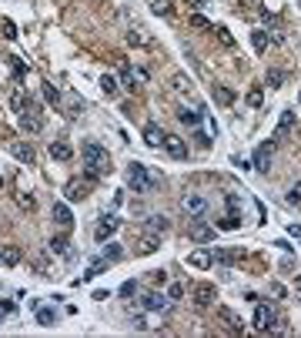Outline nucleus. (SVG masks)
Segmentation results:
<instances>
[{
  "label": "nucleus",
  "instance_id": "nucleus-44",
  "mask_svg": "<svg viewBox=\"0 0 301 338\" xmlns=\"http://www.w3.org/2000/svg\"><path fill=\"white\" fill-rule=\"evenodd\" d=\"M191 24H194V27H201V30H204V27H211V24L204 20V17H191Z\"/></svg>",
  "mask_w": 301,
  "mask_h": 338
},
{
  "label": "nucleus",
  "instance_id": "nucleus-17",
  "mask_svg": "<svg viewBox=\"0 0 301 338\" xmlns=\"http://www.w3.org/2000/svg\"><path fill=\"white\" fill-rule=\"evenodd\" d=\"M17 124H20V128L24 131H31V134H37L40 128H44V124H40V117H34L31 111H24V114H17Z\"/></svg>",
  "mask_w": 301,
  "mask_h": 338
},
{
  "label": "nucleus",
  "instance_id": "nucleus-46",
  "mask_svg": "<svg viewBox=\"0 0 301 338\" xmlns=\"http://www.w3.org/2000/svg\"><path fill=\"white\" fill-rule=\"evenodd\" d=\"M4 315H7V312H4V308H0V322H4Z\"/></svg>",
  "mask_w": 301,
  "mask_h": 338
},
{
  "label": "nucleus",
  "instance_id": "nucleus-35",
  "mask_svg": "<svg viewBox=\"0 0 301 338\" xmlns=\"http://www.w3.org/2000/svg\"><path fill=\"white\" fill-rule=\"evenodd\" d=\"M101 87L107 90V94H117V81H114L111 74H104V77H101Z\"/></svg>",
  "mask_w": 301,
  "mask_h": 338
},
{
  "label": "nucleus",
  "instance_id": "nucleus-9",
  "mask_svg": "<svg viewBox=\"0 0 301 338\" xmlns=\"http://www.w3.org/2000/svg\"><path fill=\"white\" fill-rule=\"evenodd\" d=\"M191 238H194V241H214V228L211 225H204V221H201V218H194V221H191Z\"/></svg>",
  "mask_w": 301,
  "mask_h": 338
},
{
  "label": "nucleus",
  "instance_id": "nucleus-10",
  "mask_svg": "<svg viewBox=\"0 0 301 338\" xmlns=\"http://www.w3.org/2000/svg\"><path fill=\"white\" fill-rule=\"evenodd\" d=\"M10 154H14L17 161H24V164H31L34 158H37L34 144H27V141H14V144H10Z\"/></svg>",
  "mask_w": 301,
  "mask_h": 338
},
{
  "label": "nucleus",
  "instance_id": "nucleus-2",
  "mask_svg": "<svg viewBox=\"0 0 301 338\" xmlns=\"http://www.w3.org/2000/svg\"><path fill=\"white\" fill-rule=\"evenodd\" d=\"M80 154H84V164H87L91 171H107V151H104L97 141H84V147H80Z\"/></svg>",
  "mask_w": 301,
  "mask_h": 338
},
{
  "label": "nucleus",
  "instance_id": "nucleus-48",
  "mask_svg": "<svg viewBox=\"0 0 301 338\" xmlns=\"http://www.w3.org/2000/svg\"><path fill=\"white\" fill-rule=\"evenodd\" d=\"M298 101H301V94H298Z\"/></svg>",
  "mask_w": 301,
  "mask_h": 338
},
{
  "label": "nucleus",
  "instance_id": "nucleus-4",
  "mask_svg": "<svg viewBox=\"0 0 301 338\" xmlns=\"http://www.w3.org/2000/svg\"><path fill=\"white\" fill-rule=\"evenodd\" d=\"M181 208H184V214L201 218V214H207V198L198 191H188V194H181Z\"/></svg>",
  "mask_w": 301,
  "mask_h": 338
},
{
  "label": "nucleus",
  "instance_id": "nucleus-28",
  "mask_svg": "<svg viewBox=\"0 0 301 338\" xmlns=\"http://www.w3.org/2000/svg\"><path fill=\"white\" fill-rule=\"evenodd\" d=\"M50 248H54L57 255H67V251H71V241H67L64 234H54V238H50Z\"/></svg>",
  "mask_w": 301,
  "mask_h": 338
},
{
  "label": "nucleus",
  "instance_id": "nucleus-22",
  "mask_svg": "<svg viewBox=\"0 0 301 338\" xmlns=\"http://www.w3.org/2000/svg\"><path fill=\"white\" fill-rule=\"evenodd\" d=\"M27 104H31V97H27V94H24V90H17V94H14V97H10V107H14V111H17V114H24V111H31V107H27Z\"/></svg>",
  "mask_w": 301,
  "mask_h": 338
},
{
  "label": "nucleus",
  "instance_id": "nucleus-39",
  "mask_svg": "<svg viewBox=\"0 0 301 338\" xmlns=\"http://www.w3.org/2000/svg\"><path fill=\"white\" fill-rule=\"evenodd\" d=\"M104 258H107V261H117V258H121V248H117V244H107V248H104Z\"/></svg>",
  "mask_w": 301,
  "mask_h": 338
},
{
  "label": "nucleus",
  "instance_id": "nucleus-26",
  "mask_svg": "<svg viewBox=\"0 0 301 338\" xmlns=\"http://www.w3.org/2000/svg\"><path fill=\"white\" fill-rule=\"evenodd\" d=\"M37 322H40V325H57V312H54V308H44V305H40V308H37Z\"/></svg>",
  "mask_w": 301,
  "mask_h": 338
},
{
  "label": "nucleus",
  "instance_id": "nucleus-34",
  "mask_svg": "<svg viewBox=\"0 0 301 338\" xmlns=\"http://www.w3.org/2000/svg\"><path fill=\"white\" fill-rule=\"evenodd\" d=\"M167 298H171V301H181V298H184V285L174 282L171 288H167Z\"/></svg>",
  "mask_w": 301,
  "mask_h": 338
},
{
  "label": "nucleus",
  "instance_id": "nucleus-1",
  "mask_svg": "<svg viewBox=\"0 0 301 338\" xmlns=\"http://www.w3.org/2000/svg\"><path fill=\"white\" fill-rule=\"evenodd\" d=\"M127 188L137 194H147L150 188H154V177H150V171L144 168V164H127Z\"/></svg>",
  "mask_w": 301,
  "mask_h": 338
},
{
  "label": "nucleus",
  "instance_id": "nucleus-38",
  "mask_svg": "<svg viewBox=\"0 0 301 338\" xmlns=\"http://www.w3.org/2000/svg\"><path fill=\"white\" fill-rule=\"evenodd\" d=\"M291 128H294V114L285 111V114H281V134H285V131H291Z\"/></svg>",
  "mask_w": 301,
  "mask_h": 338
},
{
  "label": "nucleus",
  "instance_id": "nucleus-25",
  "mask_svg": "<svg viewBox=\"0 0 301 338\" xmlns=\"http://www.w3.org/2000/svg\"><path fill=\"white\" fill-rule=\"evenodd\" d=\"M121 84H124V90H137V81H134V74H131L127 64H121Z\"/></svg>",
  "mask_w": 301,
  "mask_h": 338
},
{
  "label": "nucleus",
  "instance_id": "nucleus-47",
  "mask_svg": "<svg viewBox=\"0 0 301 338\" xmlns=\"http://www.w3.org/2000/svg\"><path fill=\"white\" fill-rule=\"evenodd\" d=\"M0 188H4V177H0Z\"/></svg>",
  "mask_w": 301,
  "mask_h": 338
},
{
  "label": "nucleus",
  "instance_id": "nucleus-18",
  "mask_svg": "<svg viewBox=\"0 0 301 338\" xmlns=\"http://www.w3.org/2000/svg\"><path fill=\"white\" fill-rule=\"evenodd\" d=\"M171 90H177V94H191L194 84H191L188 74H174V77H171Z\"/></svg>",
  "mask_w": 301,
  "mask_h": 338
},
{
  "label": "nucleus",
  "instance_id": "nucleus-20",
  "mask_svg": "<svg viewBox=\"0 0 301 338\" xmlns=\"http://www.w3.org/2000/svg\"><path fill=\"white\" fill-rule=\"evenodd\" d=\"M211 261H214L211 251H191V258H188V265H194V268H207Z\"/></svg>",
  "mask_w": 301,
  "mask_h": 338
},
{
  "label": "nucleus",
  "instance_id": "nucleus-31",
  "mask_svg": "<svg viewBox=\"0 0 301 338\" xmlns=\"http://www.w3.org/2000/svg\"><path fill=\"white\" fill-rule=\"evenodd\" d=\"M0 255H4V261H7V265H17V261H20V248H14V244H7Z\"/></svg>",
  "mask_w": 301,
  "mask_h": 338
},
{
  "label": "nucleus",
  "instance_id": "nucleus-37",
  "mask_svg": "<svg viewBox=\"0 0 301 338\" xmlns=\"http://www.w3.org/2000/svg\"><path fill=\"white\" fill-rule=\"evenodd\" d=\"M44 97H47L50 104H61V94H57V87H54V84H44Z\"/></svg>",
  "mask_w": 301,
  "mask_h": 338
},
{
  "label": "nucleus",
  "instance_id": "nucleus-15",
  "mask_svg": "<svg viewBox=\"0 0 301 338\" xmlns=\"http://www.w3.org/2000/svg\"><path fill=\"white\" fill-rule=\"evenodd\" d=\"M211 94H214V101H218L221 107H231V104H234V90H231V87H224V84H214V87H211Z\"/></svg>",
  "mask_w": 301,
  "mask_h": 338
},
{
  "label": "nucleus",
  "instance_id": "nucleus-33",
  "mask_svg": "<svg viewBox=\"0 0 301 338\" xmlns=\"http://www.w3.org/2000/svg\"><path fill=\"white\" fill-rule=\"evenodd\" d=\"M285 198H288V204H301V181H294L291 191H288Z\"/></svg>",
  "mask_w": 301,
  "mask_h": 338
},
{
  "label": "nucleus",
  "instance_id": "nucleus-29",
  "mask_svg": "<svg viewBox=\"0 0 301 338\" xmlns=\"http://www.w3.org/2000/svg\"><path fill=\"white\" fill-rule=\"evenodd\" d=\"M261 104H264V90L251 87V90H248V107H261Z\"/></svg>",
  "mask_w": 301,
  "mask_h": 338
},
{
  "label": "nucleus",
  "instance_id": "nucleus-27",
  "mask_svg": "<svg viewBox=\"0 0 301 338\" xmlns=\"http://www.w3.org/2000/svg\"><path fill=\"white\" fill-rule=\"evenodd\" d=\"M177 121H181V124H198L201 114L198 111H188V107H177Z\"/></svg>",
  "mask_w": 301,
  "mask_h": 338
},
{
  "label": "nucleus",
  "instance_id": "nucleus-43",
  "mask_svg": "<svg viewBox=\"0 0 301 338\" xmlns=\"http://www.w3.org/2000/svg\"><path fill=\"white\" fill-rule=\"evenodd\" d=\"M131 325H134V328H147V322H144V315H134V318H131Z\"/></svg>",
  "mask_w": 301,
  "mask_h": 338
},
{
  "label": "nucleus",
  "instance_id": "nucleus-40",
  "mask_svg": "<svg viewBox=\"0 0 301 338\" xmlns=\"http://www.w3.org/2000/svg\"><path fill=\"white\" fill-rule=\"evenodd\" d=\"M134 291H137V282H124V285H121V295H124V298H131Z\"/></svg>",
  "mask_w": 301,
  "mask_h": 338
},
{
  "label": "nucleus",
  "instance_id": "nucleus-41",
  "mask_svg": "<svg viewBox=\"0 0 301 338\" xmlns=\"http://www.w3.org/2000/svg\"><path fill=\"white\" fill-rule=\"evenodd\" d=\"M218 225H221V228H238V225H241V218H234V214H231V218H221Z\"/></svg>",
  "mask_w": 301,
  "mask_h": 338
},
{
  "label": "nucleus",
  "instance_id": "nucleus-24",
  "mask_svg": "<svg viewBox=\"0 0 301 338\" xmlns=\"http://www.w3.org/2000/svg\"><path fill=\"white\" fill-rule=\"evenodd\" d=\"M17 208H20V211H27V214H34V211H37V201H34L31 194H24V191H20V194H17Z\"/></svg>",
  "mask_w": 301,
  "mask_h": 338
},
{
  "label": "nucleus",
  "instance_id": "nucleus-8",
  "mask_svg": "<svg viewBox=\"0 0 301 338\" xmlns=\"http://www.w3.org/2000/svg\"><path fill=\"white\" fill-rule=\"evenodd\" d=\"M141 305L147 308V312H167L171 308V298H167V291L161 295V291H147V295L141 298Z\"/></svg>",
  "mask_w": 301,
  "mask_h": 338
},
{
  "label": "nucleus",
  "instance_id": "nucleus-5",
  "mask_svg": "<svg viewBox=\"0 0 301 338\" xmlns=\"http://www.w3.org/2000/svg\"><path fill=\"white\" fill-rule=\"evenodd\" d=\"M275 151H278V141H275V137H271V141H261V144L254 147V168H258V171H268Z\"/></svg>",
  "mask_w": 301,
  "mask_h": 338
},
{
  "label": "nucleus",
  "instance_id": "nucleus-42",
  "mask_svg": "<svg viewBox=\"0 0 301 338\" xmlns=\"http://www.w3.org/2000/svg\"><path fill=\"white\" fill-rule=\"evenodd\" d=\"M4 37H17V27L10 20H4Z\"/></svg>",
  "mask_w": 301,
  "mask_h": 338
},
{
  "label": "nucleus",
  "instance_id": "nucleus-7",
  "mask_svg": "<svg viewBox=\"0 0 301 338\" xmlns=\"http://www.w3.org/2000/svg\"><path fill=\"white\" fill-rule=\"evenodd\" d=\"M161 147H164L174 161H188V144H184L177 134H164V144H161Z\"/></svg>",
  "mask_w": 301,
  "mask_h": 338
},
{
  "label": "nucleus",
  "instance_id": "nucleus-30",
  "mask_svg": "<svg viewBox=\"0 0 301 338\" xmlns=\"http://www.w3.org/2000/svg\"><path fill=\"white\" fill-rule=\"evenodd\" d=\"M251 44H254V50L261 54V50L268 47V34H264V30H254V34H251Z\"/></svg>",
  "mask_w": 301,
  "mask_h": 338
},
{
  "label": "nucleus",
  "instance_id": "nucleus-6",
  "mask_svg": "<svg viewBox=\"0 0 301 338\" xmlns=\"http://www.w3.org/2000/svg\"><path fill=\"white\" fill-rule=\"evenodd\" d=\"M117 228H121V218H117V214H104L101 221L94 225V238L107 244V241H111V234L117 231Z\"/></svg>",
  "mask_w": 301,
  "mask_h": 338
},
{
  "label": "nucleus",
  "instance_id": "nucleus-45",
  "mask_svg": "<svg viewBox=\"0 0 301 338\" xmlns=\"http://www.w3.org/2000/svg\"><path fill=\"white\" fill-rule=\"evenodd\" d=\"M294 285H298V291H301V274H298V282H294Z\"/></svg>",
  "mask_w": 301,
  "mask_h": 338
},
{
  "label": "nucleus",
  "instance_id": "nucleus-21",
  "mask_svg": "<svg viewBox=\"0 0 301 338\" xmlns=\"http://www.w3.org/2000/svg\"><path fill=\"white\" fill-rule=\"evenodd\" d=\"M124 41L131 44V47H147V37H144L141 30H134V27H127V30H124Z\"/></svg>",
  "mask_w": 301,
  "mask_h": 338
},
{
  "label": "nucleus",
  "instance_id": "nucleus-14",
  "mask_svg": "<svg viewBox=\"0 0 301 338\" xmlns=\"http://www.w3.org/2000/svg\"><path fill=\"white\" fill-rule=\"evenodd\" d=\"M144 141H147V147H161L164 144V131L158 124H144Z\"/></svg>",
  "mask_w": 301,
  "mask_h": 338
},
{
  "label": "nucleus",
  "instance_id": "nucleus-11",
  "mask_svg": "<svg viewBox=\"0 0 301 338\" xmlns=\"http://www.w3.org/2000/svg\"><path fill=\"white\" fill-rule=\"evenodd\" d=\"M64 191H67V198H71V201H84V198L91 194V188H87V181H77V177H74V181H67V188H64Z\"/></svg>",
  "mask_w": 301,
  "mask_h": 338
},
{
  "label": "nucleus",
  "instance_id": "nucleus-19",
  "mask_svg": "<svg viewBox=\"0 0 301 338\" xmlns=\"http://www.w3.org/2000/svg\"><path fill=\"white\" fill-rule=\"evenodd\" d=\"M50 214H54V221H57V225H64V228L74 221V214H71V208H67V204H54V211H50Z\"/></svg>",
  "mask_w": 301,
  "mask_h": 338
},
{
  "label": "nucleus",
  "instance_id": "nucleus-3",
  "mask_svg": "<svg viewBox=\"0 0 301 338\" xmlns=\"http://www.w3.org/2000/svg\"><path fill=\"white\" fill-rule=\"evenodd\" d=\"M275 318H278L275 305H268V301H258V305H254V318H251V325H254L258 331H268L271 325H275Z\"/></svg>",
  "mask_w": 301,
  "mask_h": 338
},
{
  "label": "nucleus",
  "instance_id": "nucleus-12",
  "mask_svg": "<svg viewBox=\"0 0 301 338\" xmlns=\"http://www.w3.org/2000/svg\"><path fill=\"white\" fill-rule=\"evenodd\" d=\"M214 295H218V291H214V285H198V288H194V305H198V308L214 305Z\"/></svg>",
  "mask_w": 301,
  "mask_h": 338
},
{
  "label": "nucleus",
  "instance_id": "nucleus-32",
  "mask_svg": "<svg viewBox=\"0 0 301 338\" xmlns=\"http://www.w3.org/2000/svg\"><path fill=\"white\" fill-rule=\"evenodd\" d=\"M281 84H285V74L278 71V67H271L268 71V87H281Z\"/></svg>",
  "mask_w": 301,
  "mask_h": 338
},
{
  "label": "nucleus",
  "instance_id": "nucleus-36",
  "mask_svg": "<svg viewBox=\"0 0 301 338\" xmlns=\"http://www.w3.org/2000/svg\"><path fill=\"white\" fill-rule=\"evenodd\" d=\"M147 225L154 228V231H164V228H167V218H164V214H154V218H147Z\"/></svg>",
  "mask_w": 301,
  "mask_h": 338
},
{
  "label": "nucleus",
  "instance_id": "nucleus-16",
  "mask_svg": "<svg viewBox=\"0 0 301 338\" xmlns=\"http://www.w3.org/2000/svg\"><path fill=\"white\" fill-rule=\"evenodd\" d=\"M218 318L224 322V328H231L234 335H241V322H238V315L231 312V308H218Z\"/></svg>",
  "mask_w": 301,
  "mask_h": 338
},
{
  "label": "nucleus",
  "instance_id": "nucleus-13",
  "mask_svg": "<svg viewBox=\"0 0 301 338\" xmlns=\"http://www.w3.org/2000/svg\"><path fill=\"white\" fill-rule=\"evenodd\" d=\"M47 154L54 161H71V144H67V141H50Z\"/></svg>",
  "mask_w": 301,
  "mask_h": 338
},
{
  "label": "nucleus",
  "instance_id": "nucleus-23",
  "mask_svg": "<svg viewBox=\"0 0 301 338\" xmlns=\"http://www.w3.org/2000/svg\"><path fill=\"white\" fill-rule=\"evenodd\" d=\"M150 10L158 17H171L174 14V4H171V0H150Z\"/></svg>",
  "mask_w": 301,
  "mask_h": 338
}]
</instances>
